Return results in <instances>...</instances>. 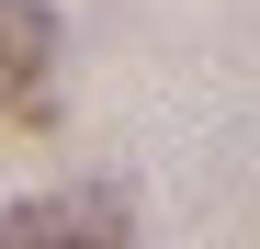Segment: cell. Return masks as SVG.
<instances>
[{
    "mask_svg": "<svg viewBox=\"0 0 260 249\" xmlns=\"http://www.w3.org/2000/svg\"><path fill=\"white\" fill-rule=\"evenodd\" d=\"M0 249H136V227H124V193L68 181V193L0 204Z\"/></svg>",
    "mask_w": 260,
    "mask_h": 249,
    "instance_id": "1",
    "label": "cell"
},
{
    "mask_svg": "<svg viewBox=\"0 0 260 249\" xmlns=\"http://www.w3.org/2000/svg\"><path fill=\"white\" fill-rule=\"evenodd\" d=\"M57 113V12L46 0H0V124Z\"/></svg>",
    "mask_w": 260,
    "mask_h": 249,
    "instance_id": "2",
    "label": "cell"
}]
</instances>
